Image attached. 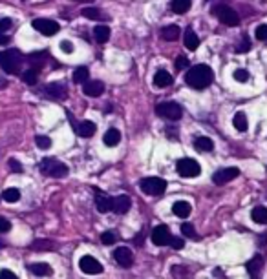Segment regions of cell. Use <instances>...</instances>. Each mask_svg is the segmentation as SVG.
I'll use <instances>...</instances> for the list:
<instances>
[{"label":"cell","instance_id":"obj_33","mask_svg":"<svg viewBox=\"0 0 267 279\" xmlns=\"http://www.w3.org/2000/svg\"><path fill=\"white\" fill-rule=\"evenodd\" d=\"M37 78H39V70H35V68H29L28 71L22 73V80L28 84V86L37 84Z\"/></svg>","mask_w":267,"mask_h":279},{"label":"cell","instance_id":"obj_7","mask_svg":"<svg viewBox=\"0 0 267 279\" xmlns=\"http://www.w3.org/2000/svg\"><path fill=\"white\" fill-rule=\"evenodd\" d=\"M156 112H158L159 117L169 119V121H179L183 115V110L179 104L176 102H161L156 106Z\"/></svg>","mask_w":267,"mask_h":279},{"label":"cell","instance_id":"obj_31","mask_svg":"<svg viewBox=\"0 0 267 279\" xmlns=\"http://www.w3.org/2000/svg\"><path fill=\"white\" fill-rule=\"evenodd\" d=\"M88 78H90V70H88V68L81 66L74 71V82L75 84H86L88 82Z\"/></svg>","mask_w":267,"mask_h":279},{"label":"cell","instance_id":"obj_52","mask_svg":"<svg viewBox=\"0 0 267 279\" xmlns=\"http://www.w3.org/2000/svg\"><path fill=\"white\" fill-rule=\"evenodd\" d=\"M75 2H93V0H75Z\"/></svg>","mask_w":267,"mask_h":279},{"label":"cell","instance_id":"obj_42","mask_svg":"<svg viewBox=\"0 0 267 279\" xmlns=\"http://www.w3.org/2000/svg\"><path fill=\"white\" fill-rule=\"evenodd\" d=\"M234 78H236L238 82H247V80H249V71H247V70H236V71H234Z\"/></svg>","mask_w":267,"mask_h":279},{"label":"cell","instance_id":"obj_3","mask_svg":"<svg viewBox=\"0 0 267 279\" xmlns=\"http://www.w3.org/2000/svg\"><path fill=\"white\" fill-rule=\"evenodd\" d=\"M39 168L44 175L53 177V179H64L66 175H68V166H66L64 162L53 159V157H46V159H42Z\"/></svg>","mask_w":267,"mask_h":279},{"label":"cell","instance_id":"obj_45","mask_svg":"<svg viewBox=\"0 0 267 279\" xmlns=\"http://www.w3.org/2000/svg\"><path fill=\"white\" fill-rule=\"evenodd\" d=\"M11 230V224H9V221L4 217H0V234H6V232H9Z\"/></svg>","mask_w":267,"mask_h":279},{"label":"cell","instance_id":"obj_17","mask_svg":"<svg viewBox=\"0 0 267 279\" xmlns=\"http://www.w3.org/2000/svg\"><path fill=\"white\" fill-rule=\"evenodd\" d=\"M83 91L90 97H101L102 93H104V84H102L101 80H91V82L85 84Z\"/></svg>","mask_w":267,"mask_h":279},{"label":"cell","instance_id":"obj_12","mask_svg":"<svg viewBox=\"0 0 267 279\" xmlns=\"http://www.w3.org/2000/svg\"><path fill=\"white\" fill-rule=\"evenodd\" d=\"M70 123L74 124L75 132H77V135L79 137H91V135L95 134V124L91 123V121H81V123H75V119L72 117V113L68 115Z\"/></svg>","mask_w":267,"mask_h":279},{"label":"cell","instance_id":"obj_23","mask_svg":"<svg viewBox=\"0 0 267 279\" xmlns=\"http://www.w3.org/2000/svg\"><path fill=\"white\" fill-rule=\"evenodd\" d=\"M29 270H31V274L39 276V278H48V276H51V267L48 263H33V265H29Z\"/></svg>","mask_w":267,"mask_h":279},{"label":"cell","instance_id":"obj_9","mask_svg":"<svg viewBox=\"0 0 267 279\" xmlns=\"http://www.w3.org/2000/svg\"><path fill=\"white\" fill-rule=\"evenodd\" d=\"M79 268L86 276H97V274L102 272V265L97 261L95 257L91 256H83L79 259Z\"/></svg>","mask_w":267,"mask_h":279},{"label":"cell","instance_id":"obj_36","mask_svg":"<svg viewBox=\"0 0 267 279\" xmlns=\"http://www.w3.org/2000/svg\"><path fill=\"white\" fill-rule=\"evenodd\" d=\"M13 28H15V22H13L11 18H7V17L0 18V35H4V33H7V31H11Z\"/></svg>","mask_w":267,"mask_h":279},{"label":"cell","instance_id":"obj_37","mask_svg":"<svg viewBox=\"0 0 267 279\" xmlns=\"http://www.w3.org/2000/svg\"><path fill=\"white\" fill-rule=\"evenodd\" d=\"M181 232H183V235H187V237H190V239H199V235L196 234V230H194V226L190 223H183Z\"/></svg>","mask_w":267,"mask_h":279},{"label":"cell","instance_id":"obj_28","mask_svg":"<svg viewBox=\"0 0 267 279\" xmlns=\"http://www.w3.org/2000/svg\"><path fill=\"white\" fill-rule=\"evenodd\" d=\"M46 61V53L44 51H35L31 55H28V62H29V68H35V70H40L42 64Z\"/></svg>","mask_w":267,"mask_h":279},{"label":"cell","instance_id":"obj_5","mask_svg":"<svg viewBox=\"0 0 267 279\" xmlns=\"http://www.w3.org/2000/svg\"><path fill=\"white\" fill-rule=\"evenodd\" d=\"M176 170H178V173L185 179L198 177L199 173H201V166H199V162L194 161V159H188V157H183V159L178 161Z\"/></svg>","mask_w":267,"mask_h":279},{"label":"cell","instance_id":"obj_40","mask_svg":"<svg viewBox=\"0 0 267 279\" xmlns=\"http://www.w3.org/2000/svg\"><path fill=\"white\" fill-rule=\"evenodd\" d=\"M101 241H102V245H114L115 234L114 232H110V230H106V232H102L101 234Z\"/></svg>","mask_w":267,"mask_h":279},{"label":"cell","instance_id":"obj_50","mask_svg":"<svg viewBox=\"0 0 267 279\" xmlns=\"http://www.w3.org/2000/svg\"><path fill=\"white\" fill-rule=\"evenodd\" d=\"M9 44V37L7 35H0V46H7Z\"/></svg>","mask_w":267,"mask_h":279},{"label":"cell","instance_id":"obj_35","mask_svg":"<svg viewBox=\"0 0 267 279\" xmlns=\"http://www.w3.org/2000/svg\"><path fill=\"white\" fill-rule=\"evenodd\" d=\"M55 246H53V243L51 241H40V239H37V241H33V245H31V250H53Z\"/></svg>","mask_w":267,"mask_h":279},{"label":"cell","instance_id":"obj_11","mask_svg":"<svg viewBox=\"0 0 267 279\" xmlns=\"http://www.w3.org/2000/svg\"><path fill=\"white\" fill-rule=\"evenodd\" d=\"M240 175V170L238 168H222V170H218V172H214V175H212V181H214V184H225L229 183V181H233V179H236Z\"/></svg>","mask_w":267,"mask_h":279},{"label":"cell","instance_id":"obj_47","mask_svg":"<svg viewBox=\"0 0 267 279\" xmlns=\"http://www.w3.org/2000/svg\"><path fill=\"white\" fill-rule=\"evenodd\" d=\"M183 239H179V237H172V241H171V246L174 248V250H181L183 248Z\"/></svg>","mask_w":267,"mask_h":279},{"label":"cell","instance_id":"obj_41","mask_svg":"<svg viewBox=\"0 0 267 279\" xmlns=\"http://www.w3.org/2000/svg\"><path fill=\"white\" fill-rule=\"evenodd\" d=\"M255 35L258 40H267V24H260V26L256 28Z\"/></svg>","mask_w":267,"mask_h":279},{"label":"cell","instance_id":"obj_49","mask_svg":"<svg viewBox=\"0 0 267 279\" xmlns=\"http://www.w3.org/2000/svg\"><path fill=\"white\" fill-rule=\"evenodd\" d=\"M9 166H11V170H15L17 173L22 172V166H20V162H18L17 159H11V161H9Z\"/></svg>","mask_w":267,"mask_h":279},{"label":"cell","instance_id":"obj_26","mask_svg":"<svg viewBox=\"0 0 267 279\" xmlns=\"http://www.w3.org/2000/svg\"><path fill=\"white\" fill-rule=\"evenodd\" d=\"M93 35H95V40L99 44H104V42L110 40V28L104 26V24H99V26H95V29H93Z\"/></svg>","mask_w":267,"mask_h":279},{"label":"cell","instance_id":"obj_14","mask_svg":"<svg viewBox=\"0 0 267 279\" xmlns=\"http://www.w3.org/2000/svg\"><path fill=\"white\" fill-rule=\"evenodd\" d=\"M46 95L51 97V99H57V101H61V99H64L66 97V86L61 82H50L48 86H46Z\"/></svg>","mask_w":267,"mask_h":279},{"label":"cell","instance_id":"obj_22","mask_svg":"<svg viewBox=\"0 0 267 279\" xmlns=\"http://www.w3.org/2000/svg\"><path fill=\"white\" fill-rule=\"evenodd\" d=\"M102 140H104V144L108 146V148H114V146L119 144V140H121V132H119L117 128H110L108 132L104 134Z\"/></svg>","mask_w":267,"mask_h":279},{"label":"cell","instance_id":"obj_53","mask_svg":"<svg viewBox=\"0 0 267 279\" xmlns=\"http://www.w3.org/2000/svg\"><path fill=\"white\" fill-rule=\"evenodd\" d=\"M2 246H4V243H2V241H0V248H2Z\"/></svg>","mask_w":267,"mask_h":279},{"label":"cell","instance_id":"obj_43","mask_svg":"<svg viewBox=\"0 0 267 279\" xmlns=\"http://www.w3.org/2000/svg\"><path fill=\"white\" fill-rule=\"evenodd\" d=\"M188 66H190V62H188L187 57L179 55L176 59V70H188Z\"/></svg>","mask_w":267,"mask_h":279},{"label":"cell","instance_id":"obj_30","mask_svg":"<svg viewBox=\"0 0 267 279\" xmlns=\"http://www.w3.org/2000/svg\"><path fill=\"white\" fill-rule=\"evenodd\" d=\"M194 148L198 151H212L214 150V142L209 137H198L194 140Z\"/></svg>","mask_w":267,"mask_h":279},{"label":"cell","instance_id":"obj_32","mask_svg":"<svg viewBox=\"0 0 267 279\" xmlns=\"http://www.w3.org/2000/svg\"><path fill=\"white\" fill-rule=\"evenodd\" d=\"M233 124H234V128L238 130V132H245L247 130V126H249V123H247V117H245V113L238 112L236 115H234L233 119Z\"/></svg>","mask_w":267,"mask_h":279},{"label":"cell","instance_id":"obj_29","mask_svg":"<svg viewBox=\"0 0 267 279\" xmlns=\"http://www.w3.org/2000/svg\"><path fill=\"white\" fill-rule=\"evenodd\" d=\"M251 217L256 224H267V208L266 207H255L251 212Z\"/></svg>","mask_w":267,"mask_h":279},{"label":"cell","instance_id":"obj_54","mask_svg":"<svg viewBox=\"0 0 267 279\" xmlns=\"http://www.w3.org/2000/svg\"><path fill=\"white\" fill-rule=\"evenodd\" d=\"M262 2H266V0H262Z\"/></svg>","mask_w":267,"mask_h":279},{"label":"cell","instance_id":"obj_38","mask_svg":"<svg viewBox=\"0 0 267 279\" xmlns=\"http://www.w3.org/2000/svg\"><path fill=\"white\" fill-rule=\"evenodd\" d=\"M35 140H37V146H39L40 150H50L51 148V139L46 137V135H37Z\"/></svg>","mask_w":267,"mask_h":279},{"label":"cell","instance_id":"obj_8","mask_svg":"<svg viewBox=\"0 0 267 279\" xmlns=\"http://www.w3.org/2000/svg\"><path fill=\"white\" fill-rule=\"evenodd\" d=\"M31 26L35 28V31H39V33L46 35V37H53L61 29V26L55 20H50V18H35Z\"/></svg>","mask_w":267,"mask_h":279},{"label":"cell","instance_id":"obj_39","mask_svg":"<svg viewBox=\"0 0 267 279\" xmlns=\"http://www.w3.org/2000/svg\"><path fill=\"white\" fill-rule=\"evenodd\" d=\"M172 276L176 279H188V270L185 267H172Z\"/></svg>","mask_w":267,"mask_h":279},{"label":"cell","instance_id":"obj_19","mask_svg":"<svg viewBox=\"0 0 267 279\" xmlns=\"http://www.w3.org/2000/svg\"><path fill=\"white\" fill-rule=\"evenodd\" d=\"M179 33H181V29H179L178 24H169V26H165V28L161 29V37L167 42H174L179 37Z\"/></svg>","mask_w":267,"mask_h":279},{"label":"cell","instance_id":"obj_21","mask_svg":"<svg viewBox=\"0 0 267 279\" xmlns=\"http://www.w3.org/2000/svg\"><path fill=\"white\" fill-rule=\"evenodd\" d=\"M172 212H174V215H178V217H188L190 215V212H192V207L188 205L187 201H176L174 203V207H172Z\"/></svg>","mask_w":267,"mask_h":279},{"label":"cell","instance_id":"obj_16","mask_svg":"<svg viewBox=\"0 0 267 279\" xmlns=\"http://www.w3.org/2000/svg\"><path fill=\"white\" fill-rule=\"evenodd\" d=\"M262 267H264V257L262 256H255L247 263V272H249L251 279H260Z\"/></svg>","mask_w":267,"mask_h":279},{"label":"cell","instance_id":"obj_20","mask_svg":"<svg viewBox=\"0 0 267 279\" xmlns=\"http://www.w3.org/2000/svg\"><path fill=\"white\" fill-rule=\"evenodd\" d=\"M81 15L85 18H90V20H110V17L106 15V13H102L101 9H97V7H85L83 11H81Z\"/></svg>","mask_w":267,"mask_h":279},{"label":"cell","instance_id":"obj_2","mask_svg":"<svg viewBox=\"0 0 267 279\" xmlns=\"http://www.w3.org/2000/svg\"><path fill=\"white\" fill-rule=\"evenodd\" d=\"M22 64V53L18 50H6L0 51V68L9 75H15L20 70Z\"/></svg>","mask_w":267,"mask_h":279},{"label":"cell","instance_id":"obj_15","mask_svg":"<svg viewBox=\"0 0 267 279\" xmlns=\"http://www.w3.org/2000/svg\"><path fill=\"white\" fill-rule=\"evenodd\" d=\"M132 199L128 196H117L115 199H112V212L115 213H126L130 210Z\"/></svg>","mask_w":267,"mask_h":279},{"label":"cell","instance_id":"obj_51","mask_svg":"<svg viewBox=\"0 0 267 279\" xmlns=\"http://www.w3.org/2000/svg\"><path fill=\"white\" fill-rule=\"evenodd\" d=\"M136 245H137V246H143V235H141V234H139V235L136 237Z\"/></svg>","mask_w":267,"mask_h":279},{"label":"cell","instance_id":"obj_6","mask_svg":"<svg viewBox=\"0 0 267 279\" xmlns=\"http://www.w3.org/2000/svg\"><path fill=\"white\" fill-rule=\"evenodd\" d=\"M212 15H214V17H216L220 22L225 24V26H238V24H240L238 13L234 11L233 7H229V6L212 7Z\"/></svg>","mask_w":267,"mask_h":279},{"label":"cell","instance_id":"obj_4","mask_svg":"<svg viewBox=\"0 0 267 279\" xmlns=\"http://www.w3.org/2000/svg\"><path fill=\"white\" fill-rule=\"evenodd\" d=\"M139 188L147 196H161L167 190V181L161 177H147L139 183Z\"/></svg>","mask_w":267,"mask_h":279},{"label":"cell","instance_id":"obj_25","mask_svg":"<svg viewBox=\"0 0 267 279\" xmlns=\"http://www.w3.org/2000/svg\"><path fill=\"white\" fill-rule=\"evenodd\" d=\"M198 46H199L198 35L194 33L192 28H187V31H185V48L194 51V50H198Z\"/></svg>","mask_w":267,"mask_h":279},{"label":"cell","instance_id":"obj_48","mask_svg":"<svg viewBox=\"0 0 267 279\" xmlns=\"http://www.w3.org/2000/svg\"><path fill=\"white\" fill-rule=\"evenodd\" d=\"M61 50H63L64 53H72V51H74V44L68 42V40H63V42H61Z\"/></svg>","mask_w":267,"mask_h":279},{"label":"cell","instance_id":"obj_34","mask_svg":"<svg viewBox=\"0 0 267 279\" xmlns=\"http://www.w3.org/2000/svg\"><path fill=\"white\" fill-rule=\"evenodd\" d=\"M2 197H4V201H7V203H17L18 199H20V192H18L17 188H7V190H4Z\"/></svg>","mask_w":267,"mask_h":279},{"label":"cell","instance_id":"obj_24","mask_svg":"<svg viewBox=\"0 0 267 279\" xmlns=\"http://www.w3.org/2000/svg\"><path fill=\"white\" fill-rule=\"evenodd\" d=\"M95 207L99 212L106 213V212H112V199L106 196H102V194H97L95 196Z\"/></svg>","mask_w":267,"mask_h":279},{"label":"cell","instance_id":"obj_44","mask_svg":"<svg viewBox=\"0 0 267 279\" xmlns=\"http://www.w3.org/2000/svg\"><path fill=\"white\" fill-rule=\"evenodd\" d=\"M249 50H251V40L247 39V37H244V40L236 46V51H238V53H244V51H249Z\"/></svg>","mask_w":267,"mask_h":279},{"label":"cell","instance_id":"obj_18","mask_svg":"<svg viewBox=\"0 0 267 279\" xmlns=\"http://www.w3.org/2000/svg\"><path fill=\"white\" fill-rule=\"evenodd\" d=\"M172 75L169 71H165V70H159L156 75H154V86L156 88H169L172 84Z\"/></svg>","mask_w":267,"mask_h":279},{"label":"cell","instance_id":"obj_46","mask_svg":"<svg viewBox=\"0 0 267 279\" xmlns=\"http://www.w3.org/2000/svg\"><path fill=\"white\" fill-rule=\"evenodd\" d=\"M0 279H18V276L17 274H13L11 270H0Z\"/></svg>","mask_w":267,"mask_h":279},{"label":"cell","instance_id":"obj_13","mask_svg":"<svg viewBox=\"0 0 267 279\" xmlns=\"http://www.w3.org/2000/svg\"><path fill=\"white\" fill-rule=\"evenodd\" d=\"M114 259L117 261V265H121L123 268H128V267H132V263H134V254L130 252V248L119 246V248H115V252H114Z\"/></svg>","mask_w":267,"mask_h":279},{"label":"cell","instance_id":"obj_1","mask_svg":"<svg viewBox=\"0 0 267 279\" xmlns=\"http://www.w3.org/2000/svg\"><path fill=\"white\" fill-rule=\"evenodd\" d=\"M212 78H214L212 70L207 64H198V66L188 68L187 75H185V82L194 89H205L210 86Z\"/></svg>","mask_w":267,"mask_h":279},{"label":"cell","instance_id":"obj_27","mask_svg":"<svg viewBox=\"0 0 267 279\" xmlns=\"http://www.w3.org/2000/svg\"><path fill=\"white\" fill-rule=\"evenodd\" d=\"M192 6V0H172L171 2V9L178 15H183V13H187Z\"/></svg>","mask_w":267,"mask_h":279},{"label":"cell","instance_id":"obj_10","mask_svg":"<svg viewBox=\"0 0 267 279\" xmlns=\"http://www.w3.org/2000/svg\"><path fill=\"white\" fill-rule=\"evenodd\" d=\"M152 241H154V245H158V246L171 245V241H172L171 230L167 228L165 224H159V226H156V228L152 230Z\"/></svg>","mask_w":267,"mask_h":279}]
</instances>
